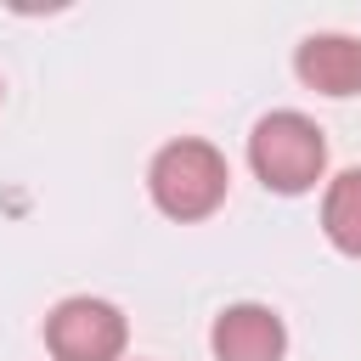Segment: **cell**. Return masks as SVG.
I'll list each match as a JSON object with an SVG mask.
<instances>
[{
    "mask_svg": "<svg viewBox=\"0 0 361 361\" xmlns=\"http://www.w3.org/2000/svg\"><path fill=\"white\" fill-rule=\"evenodd\" d=\"M226 158L209 147V141H169L152 169H147V186H152V203L169 214V220H203L220 209L226 197Z\"/></svg>",
    "mask_w": 361,
    "mask_h": 361,
    "instance_id": "6da1fadb",
    "label": "cell"
},
{
    "mask_svg": "<svg viewBox=\"0 0 361 361\" xmlns=\"http://www.w3.org/2000/svg\"><path fill=\"white\" fill-rule=\"evenodd\" d=\"M248 164H254V175H259L265 186H276V192H305V186H316V175H322V164H327V141H322V130H316L305 113L282 107V113H265V118L254 124V135H248Z\"/></svg>",
    "mask_w": 361,
    "mask_h": 361,
    "instance_id": "7a4b0ae2",
    "label": "cell"
},
{
    "mask_svg": "<svg viewBox=\"0 0 361 361\" xmlns=\"http://www.w3.org/2000/svg\"><path fill=\"white\" fill-rule=\"evenodd\" d=\"M45 344L56 361H118L124 355V316L107 299H62L45 316Z\"/></svg>",
    "mask_w": 361,
    "mask_h": 361,
    "instance_id": "3957f363",
    "label": "cell"
},
{
    "mask_svg": "<svg viewBox=\"0 0 361 361\" xmlns=\"http://www.w3.org/2000/svg\"><path fill=\"white\" fill-rule=\"evenodd\" d=\"M209 344L220 361H282L288 333H282V316L265 305H226L214 316Z\"/></svg>",
    "mask_w": 361,
    "mask_h": 361,
    "instance_id": "277c9868",
    "label": "cell"
},
{
    "mask_svg": "<svg viewBox=\"0 0 361 361\" xmlns=\"http://www.w3.org/2000/svg\"><path fill=\"white\" fill-rule=\"evenodd\" d=\"M293 68L322 96H355L361 90V39L355 34H310L299 45Z\"/></svg>",
    "mask_w": 361,
    "mask_h": 361,
    "instance_id": "5b68a950",
    "label": "cell"
},
{
    "mask_svg": "<svg viewBox=\"0 0 361 361\" xmlns=\"http://www.w3.org/2000/svg\"><path fill=\"white\" fill-rule=\"evenodd\" d=\"M322 226H327L333 248H344V254L361 259V169H344V175L327 186V197H322Z\"/></svg>",
    "mask_w": 361,
    "mask_h": 361,
    "instance_id": "8992f818",
    "label": "cell"
}]
</instances>
